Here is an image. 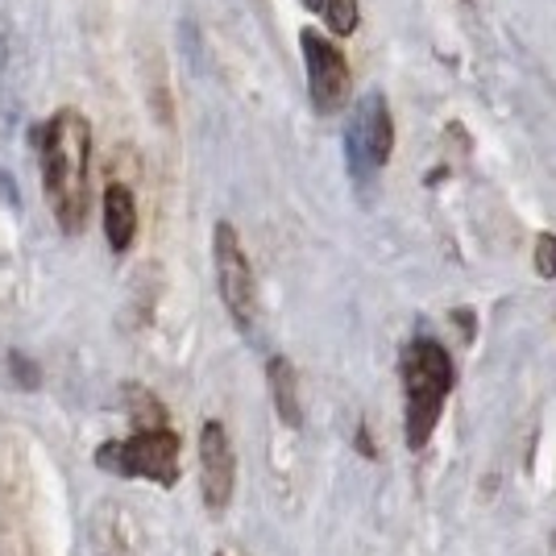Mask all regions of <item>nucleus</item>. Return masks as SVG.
<instances>
[{
	"label": "nucleus",
	"mask_w": 556,
	"mask_h": 556,
	"mask_svg": "<svg viewBox=\"0 0 556 556\" xmlns=\"http://www.w3.org/2000/svg\"><path fill=\"white\" fill-rule=\"evenodd\" d=\"M104 237L113 254H129V245L138 241V200L125 184L104 187Z\"/></svg>",
	"instance_id": "obj_8"
},
{
	"label": "nucleus",
	"mask_w": 556,
	"mask_h": 556,
	"mask_svg": "<svg viewBox=\"0 0 556 556\" xmlns=\"http://www.w3.org/2000/svg\"><path fill=\"white\" fill-rule=\"evenodd\" d=\"M399 374H403V437H407V448L419 453L441 424L444 399L457 387V370L441 341L416 337L403 345Z\"/></svg>",
	"instance_id": "obj_2"
},
{
	"label": "nucleus",
	"mask_w": 556,
	"mask_h": 556,
	"mask_svg": "<svg viewBox=\"0 0 556 556\" xmlns=\"http://www.w3.org/2000/svg\"><path fill=\"white\" fill-rule=\"evenodd\" d=\"M535 275L556 278V237L553 232H540V237H535Z\"/></svg>",
	"instance_id": "obj_11"
},
{
	"label": "nucleus",
	"mask_w": 556,
	"mask_h": 556,
	"mask_svg": "<svg viewBox=\"0 0 556 556\" xmlns=\"http://www.w3.org/2000/svg\"><path fill=\"white\" fill-rule=\"evenodd\" d=\"M212 257H216V287H220V300L229 307V316L237 320V328H250L257 316V282L254 266L245 257V245L229 220H220L212 232Z\"/></svg>",
	"instance_id": "obj_4"
},
{
	"label": "nucleus",
	"mask_w": 556,
	"mask_h": 556,
	"mask_svg": "<svg viewBox=\"0 0 556 556\" xmlns=\"http://www.w3.org/2000/svg\"><path fill=\"white\" fill-rule=\"evenodd\" d=\"M394 150V121L387 100L378 92H370L357 109H353V121H349L345 134V154H349V170L357 179H370L382 166L391 163Z\"/></svg>",
	"instance_id": "obj_5"
},
{
	"label": "nucleus",
	"mask_w": 556,
	"mask_h": 556,
	"mask_svg": "<svg viewBox=\"0 0 556 556\" xmlns=\"http://www.w3.org/2000/svg\"><path fill=\"white\" fill-rule=\"evenodd\" d=\"M232 490H237V453L225 432L220 419H208L200 428V494H204V507L212 515L232 503Z\"/></svg>",
	"instance_id": "obj_7"
},
{
	"label": "nucleus",
	"mask_w": 556,
	"mask_h": 556,
	"mask_svg": "<svg viewBox=\"0 0 556 556\" xmlns=\"http://www.w3.org/2000/svg\"><path fill=\"white\" fill-rule=\"evenodd\" d=\"M96 465L116 478L134 482H154V486H175L184 469V441L166 424H141L129 441H109L96 448Z\"/></svg>",
	"instance_id": "obj_3"
},
{
	"label": "nucleus",
	"mask_w": 556,
	"mask_h": 556,
	"mask_svg": "<svg viewBox=\"0 0 556 556\" xmlns=\"http://www.w3.org/2000/svg\"><path fill=\"white\" fill-rule=\"evenodd\" d=\"M266 378H270V399H275L278 419H282L287 428H300L303 407H300V378H295V366H291L287 357H270Z\"/></svg>",
	"instance_id": "obj_9"
},
{
	"label": "nucleus",
	"mask_w": 556,
	"mask_h": 556,
	"mask_svg": "<svg viewBox=\"0 0 556 556\" xmlns=\"http://www.w3.org/2000/svg\"><path fill=\"white\" fill-rule=\"evenodd\" d=\"M325 17L332 34H353L362 13H357V0H325Z\"/></svg>",
	"instance_id": "obj_10"
},
{
	"label": "nucleus",
	"mask_w": 556,
	"mask_h": 556,
	"mask_svg": "<svg viewBox=\"0 0 556 556\" xmlns=\"http://www.w3.org/2000/svg\"><path fill=\"white\" fill-rule=\"evenodd\" d=\"M303 63H307V92L320 113H337L349 96V63L345 54L328 42L325 34L303 29L300 34Z\"/></svg>",
	"instance_id": "obj_6"
},
{
	"label": "nucleus",
	"mask_w": 556,
	"mask_h": 556,
	"mask_svg": "<svg viewBox=\"0 0 556 556\" xmlns=\"http://www.w3.org/2000/svg\"><path fill=\"white\" fill-rule=\"evenodd\" d=\"M42 191L63 232H79L88 220V166H92V125L79 109H59L38 129Z\"/></svg>",
	"instance_id": "obj_1"
}]
</instances>
